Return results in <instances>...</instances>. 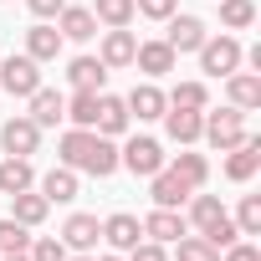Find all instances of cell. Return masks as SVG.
<instances>
[{"mask_svg":"<svg viewBox=\"0 0 261 261\" xmlns=\"http://www.w3.org/2000/svg\"><path fill=\"white\" fill-rule=\"evenodd\" d=\"M256 169H261V139H256V134H246V139L230 149V159H225V179L246 185V179H256Z\"/></svg>","mask_w":261,"mask_h":261,"instance_id":"7c38bea8","label":"cell"},{"mask_svg":"<svg viewBox=\"0 0 261 261\" xmlns=\"http://www.w3.org/2000/svg\"><path fill=\"white\" fill-rule=\"evenodd\" d=\"M205 36H210V31H205L200 16H190V11H174V16H169V36H164V41L174 46V57H179V51H200Z\"/></svg>","mask_w":261,"mask_h":261,"instance_id":"ba28073f","label":"cell"},{"mask_svg":"<svg viewBox=\"0 0 261 261\" xmlns=\"http://www.w3.org/2000/svg\"><path fill=\"white\" fill-rule=\"evenodd\" d=\"M92 16L102 26H128L134 21V0H92Z\"/></svg>","mask_w":261,"mask_h":261,"instance_id":"f546056e","label":"cell"},{"mask_svg":"<svg viewBox=\"0 0 261 261\" xmlns=\"http://www.w3.org/2000/svg\"><path fill=\"white\" fill-rule=\"evenodd\" d=\"M57 31H62V41H92L97 36V16L87 6H62L57 11Z\"/></svg>","mask_w":261,"mask_h":261,"instance_id":"4fadbf2b","label":"cell"},{"mask_svg":"<svg viewBox=\"0 0 261 261\" xmlns=\"http://www.w3.org/2000/svg\"><path fill=\"white\" fill-rule=\"evenodd\" d=\"M0 261H31V256L26 251H11V256H0Z\"/></svg>","mask_w":261,"mask_h":261,"instance_id":"ab89813d","label":"cell"},{"mask_svg":"<svg viewBox=\"0 0 261 261\" xmlns=\"http://www.w3.org/2000/svg\"><path fill=\"white\" fill-rule=\"evenodd\" d=\"M41 195H46V205H72L77 200V169H51V174H41Z\"/></svg>","mask_w":261,"mask_h":261,"instance_id":"cb8c5ba5","label":"cell"},{"mask_svg":"<svg viewBox=\"0 0 261 261\" xmlns=\"http://www.w3.org/2000/svg\"><path fill=\"white\" fill-rule=\"evenodd\" d=\"M174 46L169 41H139V51H134V67L139 72H149V77H164V72H174Z\"/></svg>","mask_w":261,"mask_h":261,"instance_id":"e0dca14e","label":"cell"},{"mask_svg":"<svg viewBox=\"0 0 261 261\" xmlns=\"http://www.w3.org/2000/svg\"><path fill=\"white\" fill-rule=\"evenodd\" d=\"M179 11V0H134V16H149V21H169Z\"/></svg>","mask_w":261,"mask_h":261,"instance_id":"d590c367","label":"cell"},{"mask_svg":"<svg viewBox=\"0 0 261 261\" xmlns=\"http://www.w3.org/2000/svg\"><path fill=\"white\" fill-rule=\"evenodd\" d=\"M230 220H236V230H241V236H261V195H246V200H241V210H236Z\"/></svg>","mask_w":261,"mask_h":261,"instance_id":"4dcf8cb0","label":"cell"},{"mask_svg":"<svg viewBox=\"0 0 261 261\" xmlns=\"http://www.w3.org/2000/svg\"><path fill=\"white\" fill-rule=\"evenodd\" d=\"M67 77H72L77 92H102V87H108V67H102L97 57H72V62H67Z\"/></svg>","mask_w":261,"mask_h":261,"instance_id":"ffe728a7","label":"cell"},{"mask_svg":"<svg viewBox=\"0 0 261 261\" xmlns=\"http://www.w3.org/2000/svg\"><path fill=\"white\" fill-rule=\"evenodd\" d=\"M128 123H134V113H128V102L123 97H113V92H97V134L102 139H123L128 134Z\"/></svg>","mask_w":261,"mask_h":261,"instance_id":"30bf717a","label":"cell"},{"mask_svg":"<svg viewBox=\"0 0 261 261\" xmlns=\"http://www.w3.org/2000/svg\"><path fill=\"white\" fill-rule=\"evenodd\" d=\"M134 51H139L134 31H128V26H108V31H102V51H97V62H102L108 72H118V67H134Z\"/></svg>","mask_w":261,"mask_h":261,"instance_id":"52a82bcc","label":"cell"},{"mask_svg":"<svg viewBox=\"0 0 261 261\" xmlns=\"http://www.w3.org/2000/svg\"><path fill=\"white\" fill-rule=\"evenodd\" d=\"M220 26H225V31L256 26V0H220Z\"/></svg>","mask_w":261,"mask_h":261,"instance_id":"4316f807","label":"cell"},{"mask_svg":"<svg viewBox=\"0 0 261 261\" xmlns=\"http://www.w3.org/2000/svg\"><path fill=\"white\" fill-rule=\"evenodd\" d=\"M57 149H62V164L67 169H82L92 179H108L118 169V149H113V139L97 134V128H67Z\"/></svg>","mask_w":261,"mask_h":261,"instance_id":"6da1fadb","label":"cell"},{"mask_svg":"<svg viewBox=\"0 0 261 261\" xmlns=\"http://www.w3.org/2000/svg\"><path fill=\"white\" fill-rule=\"evenodd\" d=\"M200 128H205V113H195V108H164V134L174 144H200Z\"/></svg>","mask_w":261,"mask_h":261,"instance_id":"2e32d148","label":"cell"},{"mask_svg":"<svg viewBox=\"0 0 261 261\" xmlns=\"http://www.w3.org/2000/svg\"><path fill=\"white\" fill-rule=\"evenodd\" d=\"M225 261H261V251H256L251 241H230V246H225Z\"/></svg>","mask_w":261,"mask_h":261,"instance_id":"74e56055","label":"cell"},{"mask_svg":"<svg viewBox=\"0 0 261 261\" xmlns=\"http://www.w3.org/2000/svg\"><path fill=\"white\" fill-rule=\"evenodd\" d=\"M26 6H31V16H36V21H51V16L67 6V0H26Z\"/></svg>","mask_w":261,"mask_h":261,"instance_id":"f35d334b","label":"cell"},{"mask_svg":"<svg viewBox=\"0 0 261 261\" xmlns=\"http://www.w3.org/2000/svg\"><path fill=\"white\" fill-rule=\"evenodd\" d=\"M21 190H36V169H31V159L6 154V164H0V195H21Z\"/></svg>","mask_w":261,"mask_h":261,"instance_id":"603a6c76","label":"cell"},{"mask_svg":"<svg viewBox=\"0 0 261 261\" xmlns=\"http://www.w3.org/2000/svg\"><path fill=\"white\" fill-rule=\"evenodd\" d=\"M26 57H31V62H57V57H62V31L46 26V21H36V26L26 31Z\"/></svg>","mask_w":261,"mask_h":261,"instance_id":"d6986e66","label":"cell"},{"mask_svg":"<svg viewBox=\"0 0 261 261\" xmlns=\"http://www.w3.org/2000/svg\"><path fill=\"white\" fill-rule=\"evenodd\" d=\"M67 118H72V128H92L97 123V92H72L67 97Z\"/></svg>","mask_w":261,"mask_h":261,"instance_id":"f1b7e54d","label":"cell"},{"mask_svg":"<svg viewBox=\"0 0 261 261\" xmlns=\"http://www.w3.org/2000/svg\"><path fill=\"white\" fill-rule=\"evenodd\" d=\"M225 97H230V108L256 113V108H261V77H256V72H230V77H225Z\"/></svg>","mask_w":261,"mask_h":261,"instance_id":"ac0fdd59","label":"cell"},{"mask_svg":"<svg viewBox=\"0 0 261 261\" xmlns=\"http://www.w3.org/2000/svg\"><path fill=\"white\" fill-rule=\"evenodd\" d=\"M26 102H31V113H26V118H31L36 128H57V123L67 118V97H62V92H51V87H36Z\"/></svg>","mask_w":261,"mask_h":261,"instance_id":"5bb4252c","label":"cell"},{"mask_svg":"<svg viewBox=\"0 0 261 261\" xmlns=\"http://www.w3.org/2000/svg\"><path fill=\"white\" fill-rule=\"evenodd\" d=\"M0 144H6V154H16V159H31L36 149H41V128L21 113V118H6V128H0Z\"/></svg>","mask_w":261,"mask_h":261,"instance_id":"8992f818","label":"cell"},{"mask_svg":"<svg viewBox=\"0 0 261 261\" xmlns=\"http://www.w3.org/2000/svg\"><path fill=\"white\" fill-rule=\"evenodd\" d=\"M149 195H154V205H164V210H179V205H185L195 190H190V185H185V179H179V174L164 164V169L149 179Z\"/></svg>","mask_w":261,"mask_h":261,"instance_id":"9a60e30c","label":"cell"},{"mask_svg":"<svg viewBox=\"0 0 261 261\" xmlns=\"http://www.w3.org/2000/svg\"><path fill=\"white\" fill-rule=\"evenodd\" d=\"M11 251H31V236H26V225L21 220H0V256H11Z\"/></svg>","mask_w":261,"mask_h":261,"instance_id":"d6a6232c","label":"cell"},{"mask_svg":"<svg viewBox=\"0 0 261 261\" xmlns=\"http://www.w3.org/2000/svg\"><path fill=\"white\" fill-rule=\"evenodd\" d=\"M190 230V220L179 215V210H164V205H154L149 215H144V241H159V246H174L179 236Z\"/></svg>","mask_w":261,"mask_h":261,"instance_id":"9c48e42d","label":"cell"},{"mask_svg":"<svg viewBox=\"0 0 261 261\" xmlns=\"http://www.w3.org/2000/svg\"><path fill=\"white\" fill-rule=\"evenodd\" d=\"M67 261H72V256H67ZM77 261H92V256H87V251H82V256H77Z\"/></svg>","mask_w":261,"mask_h":261,"instance_id":"b9f144b4","label":"cell"},{"mask_svg":"<svg viewBox=\"0 0 261 261\" xmlns=\"http://www.w3.org/2000/svg\"><path fill=\"white\" fill-rule=\"evenodd\" d=\"M0 87H6L11 97H31V92L41 87V62H31L26 51H21V57L11 51L6 62H0Z\"/></svg>","mask_w":261,"mask_h":261,"instance_id":"5b68a950","label":"cell"},{"mask_svg":"<svg viewBox=\"0 0 261 261\" xmlns=\"http://www.w3.org/2000/svg\"><path fill=\"white\" fill-rule=\"evenodd\" d=\"M46 210H51V205H46V195H41V190H21V195H11V220H21L26 230H31V225H41V220H46Z\"/></svg>","mask_w":261,"mask_h":261,"instance_id":"d4e9b609","label":"cell"},{"mask_svg":"<svg viewBox=\"0 0 261 261\" xmlns=\"http://www.w3.org/2000/svg\"><path fill=\"white\" fill-rule=\"evenodd\" d=\"M92 261H123V256H118V251H108V256H92Z\"/></svg>","mask_w":261,"mask_h":261,"instance_id":"60d3db41","label":"cell"},{"mask_svg":"<svg viewBox=\"0 0 261 261\" xmlns=\"http://www.w3.org/2000/svg\"><path fill=\"white\" fill-rule=\"evenodd\" d=\"M200 139L220 154H230L241 139H246V113L241 108H220V113H205V128H200Z\"/></svg>","mask_w":261,"mask_h":261,"instance_id":"7a4b0ae2","label":"cell"},{"mask_svg":"<svg viewBox=\"0 0 261 261\" xmlns=\"http://www.w3.org/2000/svg\"><path fill=\"white\" fill-rule=\"evenodd\" d=\"M200 57V72L205 77H230V72H241V41L236 36H205V46L195 51Z\"/></svg>","mask_w":261,"mask_h":261,"instance_id":"3957f363","label":"cell"},{"mask_svg":"<svg viewBox=\"0 0 261 261\" xmlns=\"http://www.w3.org/2000/svg\"><path fill=\"white\" fill-rule=\"evenodd\" d=\"M97 236H102L97 215H72V220L62 225V246H67V251H97Z\"/></svg>","mask_w":261,"mask_h":261,"instance_id":"44dd1931","label":"cell"},{"mask_svg":"<svg viewBox=\"0 0 261 261\" xmlns=\"http://www.w3.org/2000/svg\"><path fill=\"white\" fill-rule=\"evenodd\" d=\"M31 261H67L72 251L62 246V236H41V241H31V251H26Z\"/></svg>","mask_w":261,"mask_h":261,"instance_id":"e575fe53","label":"cell"},{"mask_svg":"<svg viewBox=\"0 0 261 261\" xmlns=\"http://www.w3.org/2000/svg\"><path fill=\"white\" fill-rule=\"evenodd\" d=\"M174 246H179V261H220V251H215L205 236H190V230H185Z\"/></svg>","mask_w":261,"mask_h":261,"instance_id":"1f68e13d","label":"cell"},{"mask_svg":"<svg viewBox=\"0 0 261 261\" xmlns=\"http://www.w3.org/2000/svg\"><path fill=\"white\" fill-rule=\"evenodd\" d=\"M169 169H174V174H179L190 190H205V179H210V164H205V154H179Z\"/></svg>","mask_w":261,"mask_h":261,"instance_id":"83f0119b","label":"cell"},{"mask_svg":"<svg viewBox=\"0 0 261 261\" xmlns=\"http://www.w3.org/2000/svg\"><path fill=\"white\" fill-rule=\"evenodd\" d=\"M128 261H169V251H164L159 241H139L134 251H128Z\"/></svg>","mask_w":261,"mask_h":261,"instance_id":"8d00e7d4","label":"cell"},{"mask_svg":"<svg viewBox=\"0 0 261 261\" xmlns=\"http://www.w3.org/2000/svg\"><path fill=\"white\" fill-rule=\"evenodd\" d=\"M200 236H205V241H210L215 251H225L230 241H241V230H236V220H230V215H220V220H210V225H205Z\"/></svg>","mask_w":261,"mask_h":261,"instance_id":"836d02e7","label":"cell"},{"mask_svg":"<svg viewBox=\"0 0 261 261\" xmlns=\"http://www.w3.org/2000/svg\"><path fill=\"white\" fill-rule=\"evenodd\" d=\"M102 241H108L113 251H134V246L144 241V220L128 215V210H113V215L102 220Z\"/></svg>","mask_w":261,"mask_h":261,"instance_id":"8fae6325","label":"cell"},{"mask_svg":"<svg viewBox=\"0 0 261 261\" xmlns=\"http://www.w3.org/2000/svg\"><path fill=\"white\" fill-rule=\"evenodd\" d=\"M164 102H169V108H195V113H205V108H210V87H205V82H179L174 92H164Z\"/></svg>","mask_w":261,"mask_h":261,"instance_id":"484cf974","label":"cell"},{"mask_svg":"<svg viewBox=\"0 0 261 261\" xmlns=\"http://www.w3.org/2000/svg\"><path fill=\"white\" fill-rule=\"evenodd\" d=\"M123 102H128V113H134L139 123H154V118H164V108H169V102H164V92H159L154 82H144V87H134V92H128Z\"/></svg>","mask_w":261,"mask_h":261,"instance_id":"7402d4cb","label":"cell"},{"mask_svg":"<svg viewBox=\"0 0 261 261\" xmlns=\"http://www.w3.org/2000/svg\"><path fill=\"white\" fill-rule=\"evenodd\" d=\"M118 164H123L128 174H139V179H154L169 159H164V144H159V139H128V144L118 149Z\"/></svg>","mask_w":261,"mask_h":261,"instance_id":"277c9868","label":"cell"}]
</instances>
